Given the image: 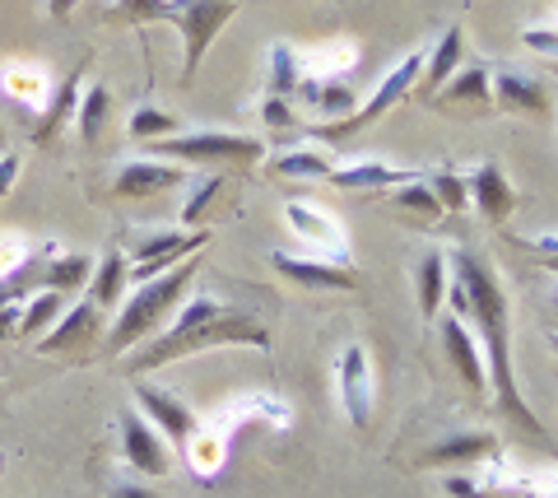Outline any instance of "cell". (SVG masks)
Here are the masks:
<instances>
[{
  "label": "cell",
  "mask_w": 558,
  "mask_h": 498,
  "mask_svg": "<svg viewBox=\"0 0 558 498\" xmlns=\"http://www.w3.org/2000/svg\"><path fill=\"white\" fill-rule=\"evenodd\" d=\"M447 303H451V317L461 321H475L480 336H484V368H488V387H494V401L498 410L508 415L521 434L539 438L549 448V434L539 428V420L531 415V405L521 401L517 391V373H512V313H508V294L502 284L494 280L484 256L475 252H457V280L447 289Z\"/></svg>",
  "instance_id": "1"
},
{
  "label": "cell",
  "mask_w": 558,
  "mask_h": 498,
  "mask_svg": "<svg viewBox=\"0 0 558 498\" xmlns=\"http://www.w3.org/2000/svg\"><path fill=\"white\" fill-rule=\"evenodd\" d=\"M219 345H252V350H270V331L266 321H256L252 313L242 307H229L209 294H196L178 303V321L168 326L163 336H154L145 350L131 354V373H149V368H163V364H178L186 354H201V350H219Z\"/></svg>",
  "instance_id": "2"
},
{
  "label": "cell",
  "mask_w": 558,
  "mask_h": 498,
  "mask_svg": "<svg viewBox=\"0 0 558 498\" xmlns=\"http://www.w3.org/2000/svg\"><path fill=\"white\" fill-rule=\"evenodd\" d=\"M196 270H201V252L196 256H186L182 266H172L168 275H159V280H149V284H135V294L121 303V313L112 321V331L102 336V354H121V350H131L140 345L154 326H163L168 313H178V303L186 299V289L196 284Z\"/></svg>",
  "instance_id": "3"
},
{
  "label": "cell",
  "mask_w": 558,
  "mask_h": 498,
  "mask_svg": "<svg viewBox=\"0 0 558 498\" xmlns=\"http://www.w3.org/2000/svg\"><path fill=\"white\" fill-rule=\"evenodd\" d=\"M418 75H424V51H405L387 75H381L373 84V94L368 102H363L359 112H349L340 117V122H326V126H312V141H344V135H359V131H368L373 122H381L400 98H410L418 89Z\"/></svg>",
  "instance_id": "4"
},
{
  "label": "cell",
  "mask_w": 558,
  "mask_h": 498,
  "mask_svg": "<svg viewBox=\"0 0 558 498\" xmlns=\"http://www.w3.org/2000/svg\"><path fill=\"white\" fill-rule=\"evenodd\" d=\"M159 159L178 163H260L266 145L256 135H229V131H196V135H163L149 145Z\"/></svg>",
  "instance_id": "5"
},
{
  "label": "cell",
  "mask_w": 558,
  "mask_h": 498,
  "mask_svg": "<svg viewBox=\"0 0 558 498\" xmlns=\"http://www.w3.org/2000/svg\"><path fill=\"white\" fill-rule=\"evenodd\" d=\"M209 243V229H163V233H149L131 247V262H126V280L131 284H149L168 275L172 266H182L186 256H196Z\"/></svg>",
  "instance_id": "6"
},
{
  "label": "cell",
  "mask_w": 558,
  "mask_h": 498,
  "mask_svg": "<svg viewBox=\"0 0 558 498\" xmlns=\"http://www.w3.org/2000/svg\"><path fill=\"white\" fill-rule=\"evenodd\" d=\"M238 14V0H182V14H178V28L182 33V84L196 80L205 51L215 47V38L223 33V24H229Z\"/></svg>",
  "instance_id": "7"
},
{
  "label": "cell",
  "mask_w": 558,
  "mask_h": 498,
  "mask_svg": "<svg viewBox=\"0 0 558 498\" xmlns=\"http://www.w3.org/2000/svg\"><path fill=\"white\" fill-rule=\"evenodd\" d=\"M336 387H340V405L354 428H368L373 420V373H368V350L359 345H344L336 359Z\"/></svg>",
  "instance_id": "8"
},
{
  "label": "cell",
  "mask_w": 558,
  "mask_h": 498,
  "mask_svg": "<svg viewBox=\"0 0 558 498\" xmlns=\"http://www.w3.org/2000/svg\"><path fill=\"white\" fill-rule=\"evenodd\" d=\"M102 340V313L94 299H80L70 303L65 313L57 317V326H51L47 336H38V350L43 354H57V350H94Z\"/></svg>",
  "instance_id": "9"
},
{
  "label": "cell",
  "mask_w": 558,
  "mask_h": 498,
  "mask_svg": "<svg viewBox=\"0 0 558 498\" xmlns=\"http://www.w3.org/2000/svg\"><path fill=\"white\" fill-rule=\"evenodd\" d=\"M121 452H126L131 471H140V475H168V466H172L168 442L154 434V424L145 415H135V410L121 415Z\"/></svg>",
  "instance_id": "10"
},
{
  "label": "cell",
  "mask_w": 558,
  "mask_h": 498,
  "mask_svg": "<svg viewBox=\"0 0 558 498\" xmlns=\"http://www.w3.org/2000/svg\"><path fill=\"white\" fill-rule=\"evenodd\" d=\"M182 168L178 163H159V159H131L117 168L112 178V192L121 201H149V196H163L172 186H182Z\"/></svg>",
  "instance_id": "11"
},
{
  "label": "cell",
  "mask_w": 558,
  "mask_h": 498,
  "mask_svg": "<svg viewBox=\"0 0 558 498\" xmlns=\"http://www.w3.org/2000/svg\"><path fill=\"white\" fill-rule=\"evenodd\" d=\"M135 401H140V415H145L149 424H159L168 442H178V448H186L191 438L201 434V420L191 415V405L178 401V397H168V391L159 387H135Z\"/></svg>",
  "instance_id": "12"
},
{
  "label": "cell",
  "mask_w": 558,
  "mask_h": 498,
  "mask_svg": "<svg viewBox=\"0 0 558 498\" xmlns=\"http://www.w3.org/2000/svg\"><path fill=\"white\" fill-rule=\"evenodd\" d=\"M488 98L498 102L502 112H549V94L545 84L526 71H512V65H502V71H488Z\"/></svg>",
  "instance_id": "13"
},
{
  "label": "cell",
  "mask_w": 558,
  "mask_h": 498,
  "mask_svg": "<svg viewBox=\"0 0 558 498\" xmlns=\"http://www.w3.org/2000/svg\"><path fill=\"white\" fill-rule=\"evenodd\" d=\"M470 201L480 205V215L488 219V224H508L512 210H517V192H512V182L502 178L498 163L475 168V178H470Z\"/></svg>",
  "instance_id": "14"
},
{
  "label": "cell",
  "mask_w": 558,
  "mask_h": 498,
  "mask_svg": "<svg viewBox=\"0 0 558 498\" xmlns=\"http://www.w3.org/2000/svg\"><path fill=\"white\" fill-rule=\"evenodd\" d=\"M442 345L451 354V364H457V373L465 377L470 391H484L488 387V368H484V350L475 345V336H470V326L461 317H442Z\"/></svg>",
  "instance_id": "15"
},
{
  "label": "cell",
  "mask_w": 558,
  "mask_h": 498,
  "mask_svg": "<svg viewBox=\"0 0 558 498\" xmlns=\"http://www.w3.org/2000/svg\"><path fill=\"white\" fill-rule=\"evenodd\" d=\"M284 224L299 233V238H307V243L336 252V262L344 266V229L326 210H317V205H307V201H289L284 205Z\"/></svg>",
  "instance_id": "16"
},
{
  "label": "cell",
  "mask_w": 558,
  "mask_h": 498,
  "mask_svg": "<svg viewBox=\"0 0 558 498\" xmlns=\"http://www.w3.org/2000/svg\"><path fill=\"white\" fill-rule=\"evenodd\" d=\"M84 71H89V61H80V65H70V75L51 89L47 98V108L38 117V131H33V145H51V135H57L65 122H70V112L80 108V94H84Z\"/></svg>",
  "instance_id": "17"
},
{
  "label": "cell",
  "mask_w": 558,
  "mask_h": 498,
  "mask_svg": "<svg viewBox=\"0 0 558 498\" xmlns=\"http://www.w3.org/2000/svg\"><path fill=\"white\" fill-rule=\"evenodd\" d=\"M270 266L284 280L303 284V289H354L349 266H330V262H312V256H289V252H270Z\"/></svg>",
  "instance_id": "18"
},
{
  "label": "cell",
  "mask_w": 558,
  "mask_h": 498,
  "mask_svg": "<svg viewBox=\"0 0 558 498\" xmlns=\"http://www.w3.org/2000/svg\"><path fill=\"white\" fill-rule=\"evenodd\" d=\"M418 173L410 168H396V163H377V159H354L330 173V182L344 186V192H391V186H405L414 182Z\"/></svg>",
  "instance_id": "19"
},
{
  "label": "cell",
  "mask_w": 558,
  "mask_h": 498,
  "mask_svg": "<svg viewBox=\"0 0 558 498\" xmlns=\"http://www.w3.org/2000/svg\"><path fill=\"white\" fill-rule=\"evenodd\" d=\"M461 65H465V33H461V24H451V28H442L438 47H433L428 71L418 75V94H424V98H438V89L461 71Z\"/></svg>",
  "instance_id": "20"
},
{
  "label": "cell",
  "mask_w": 558,
  "mask_h": 498,
  "mask_svg": "<svg viewBox=\"0 0 558 498\" xmlns=\"http://www.w3.org/2000/svg\"><path fill=\"white\" fill-rule=\"evenodd\" d=\"M494 452H498L494 434H451L442 442H433L424 461L428 466H475V461H488Z\"/></svg>",
  "instance_id": "21"
},
{
  "label": "cell",
  "mask_w": 558,
  "mask_h": 498,
  "mask_svg": "<svg viewBox=\"0 0 558 498\" xmlns=\"http://www.w3.org/2000/svg\"><path fill=\"white\" fill-rule=\"evenodd\" d=\"M293 98L307 102L312 112H322L326 122H340V117L354 112V89H349L344 80H312V75H303Z\"/></svg>",
  "instance_id": "22"
},
{
  "label": "cell",
  "mask_w": 558,
  "mask_h": 498,
  "mask_svg": "<svg viewBox=\"0 0 558 498\" xmlns=\"http://www.w3.org/2000/svg\"><path fill=\"white\" fill-rule=\"evenodd\" d=\"M414 299H418V313H424V321L438 317V307L447 299V262H442L438 247H428L414 262Z\"/></svg>",
  "instance_id": "23"
},
{
  "label": "cell",
  "mask_w": 558,
  "mask_h": 498,
  "mask_svg": "<svg viewBox=\"0 0 558 498\" xmlns=\"http://www.w3.org/2000/svg\"><path fill=\"white\" fill-rule=\"evenodd\" d=\"M126 284H131L126 280V256H121L117 247H108L102 252V262L94 266L89 284H84V299H94L98 307H117V299H121V289Z\"/></svg>",
  "instance_id": "24"
},
{
  "label": "cell",
  "mask_w": 558,
  "mask_h": 498,
  "mask_svg": "<svg viewBox=\"0 0 558 498\" xmlns=\"http://www.w3.org/2000/svg\"><path fill=\"white\" fill-rule=\"evenodd\" d=\"M65 294H57V289H38V294H28L20 303V336H47L51 326H57V317L65 313Z\"/></svg>",
  "instance_id": "25"
},
{
  "label": "cell",
  "mask_w": 558,
  "mask_h": 498,
  "mask_svg": "<svg viewBox=\"0 0 558 498\" xmlns=\"http://www.w3.org/2000/svg\"><path fill=\"white\" fill-rule=\"evenodd\" d=\"M178 14H182V0H112L108 20L145 28V24H178Z\"/></svg>",
  "instance_id": "26"
},
{
  "label": "cell",
  "mask_w": 558,
  "mask_h": 498,
  "mask_svg": "<svg viewBox=\"0 0 558 498\" xmlns=\"http://www.w3.org/2000/svg\"><path fill=\"white\" fill-rule=\"evenodd\" d=\"M299 80H303L299 51H293L289 42H275L270 47V65H266V98H293L299 94Z\"/></svg>",
  "instance_id": "27"
},
{
  "label": "cell",
  "mask_w": 558,
  "mask_h": 498,
  "mask_svg": "<svg viewBox=\"0 0 558 498\" xmlns=\"http://www.w3.org/2000/svg\"><path fill=\"white\" fill-rule=\"evenodd\" d=\"M89 275H94V266H89V256H80V252H70V256H51L47 262V270H43V289H57V294H75V289H84L89 284Z\"/></svg>",
  "instance_id": "28"
},
{
  "label": "cell",
  "mask_w": 558,
  "mask_h": 498,
  "mask_svg": "<svg viewBox=\"0 0 558 498\" xmlns=\"http://www.w3.org/2000/svg\"><path fill=\"white\" fill-rule=\"evenodd\" d=\"M108 108H112V94L108 84H89V89L80 94V112H75V126H80V141L94 145L102 126H108Z\"/></svg>",
  "instance_id": "29"
},
{
  "label": "cell",
  "mask_w": 558,
  "mask_h": 498,
  "mask_svg": "<svg viewBox=\"0 0 558 498\" xmlns=\"http://www.w3.org/2000/svg\"><path fill=\"white\" fill-rule=\"evenodd\" d=\"M5 89L20 98V102H33V108H47V98H51V80L43 65H33V61H20V65H10L5 71Z\"/></svg>",
  "instance_id": "30"
},
{
  "label": "cell",
  "mask_w": 558,
  "mask_h": 498,
  "mask_svg": "<svg viewBox=\"0 0 558 498\" xmlns=\"http://www.w3.org/2000/svg\"><path fill=\"white\" fill-rule=\"evenodd\" d=\"M391 205L400 215H410V219H418V224H438L442 219V205H438V196L428 192V182H424V173H418L414 182H405L400 192L391 196Z\"/></svg>",
  "instance_id": "31"
},
{
  "label": "cell",
  "mask_w": 558,
  "mask_h": 498,
  "mask_svg": "<svg viewBox=\"0 0 558 498\" xmlns=\"http://www.w3.org/2000/svg\"><path fill=\"white\" fill-rule=\"evenodd\" d=\"M488 98V65H461L433 102H484Z\"/></svg>",
  "instance_id": "32"
},
{
  "label": "cell",
  "mask_w": 558,
  "mask_h": 498,
  "mask_svg": "<svg viewBox=\"0 0 558 498\" xmlns=\"http://www.w3.org/2000/svg\"><path fill=\"white\" fill-rule=\"evenodd\" d=\"M275 173L279 178H326L330 182L336 163H330L326 154H317V149H289V154H279L275 159Z\"/></svg>",
  "instance_id": "33"
},
{
  "label": "cell",
  "mask_w": 558,
  "mask_h": 498,
  "mask_svg": "<svg viewBox=\"0 0 558 498\" xmlns=\"http://www.w3.org/2000/svg\"><path fill=\"white\" fill-rule=\"evenodd\" d=\"M131 135L135 141H145V145H154V141H163V135H178V117L145 102V108L131 112Z\"/></svg>",
  "instance_id": "34"
},
{
  "label": "cell",
  "mask_w": 558,
  "mask_h": 498,
  "mask_svg": "<svg viewBox=\"0 0 558 498\" xmlns=\"http://www.w3.org/2000/svg\"><path fill=\"white\" fill-rule=\"evenodd\" d=\"M424 182H428V192L438 196L442 215H447V210H465V205H470V201H465V196H470V186H465L457 173H433V178L424 173Z\"/></svg>",
  "instance_id": "35"
},
{
  "label": "cell",
  "mask_w": 558,
  "mask_h": 498,
  "mask_svg": "<svg viewBox=\"0 0 558 498\" xmlns=\"http://www.w3.org/2000/svg\"><path fill=\"white\" fill-rule=\"evenodd\" d=\"M326 57L312 61V80H340V71L359 61V47H322Z\"/></svg>",
  "instance_id": "36"
},
{
  "label": "cell",
  "mask_w": 558,
  "mask_h": 498,
  "mask_svg": "<svg viewBox=\"0 0 558 498\" xmlns=\"http://www.w3.org/2000/svg\"><path fill=\"white\" fill-rule=\"evenodd\" d=\"M219 192V178H205L201 186H196V196L186 201V210H182V229H201V215H205V205H209V196Z\"/></svg>",
  "instance_id": "37"
},
{
  "label": "cell",
  "mask_w": 558,
  "mask_h": 498,
  "mask_svg": "<svg viewBox=\"0 0 558 498\" xmlns=\"http://www.w3.org/2000/svg\"><path fill=\"white\" fill-rule=\"evenodd\" d=\"M260 117H266V126L275 131H293L299 122H293V112H289V98H266L260 102Z\"/></svg>",
  "instance_id": "38"
},
{
  "label": "cell",
  "mask_w": 558,
  "mask_h": 498,
  "mask_svg": "<svg viewBox=\"0 0 558 498\" xmlns=\"http://www.w3.org/2000/svg\"><path fill=\"white\" fill-rule=\"evenodd\" d=\"M24 262H28L24 238H5V233H0V275H10L14 266H24Z\"/></svg>",
  "instance_id": "39"
},
{
  "label": "cell",
  "mask_w": 558,
  "mask_h": 498,
  "mask_svg": "<svg viewBox=\"0 0 558 498\" xmlns=\"http://www.w3.org/2000/svg\"><path fill=\"white\" fill-rule=\"evenodd\" d=\"M521 42L535 47V51H554L558 57V28H526L521 33Z\"/></svg>",
  "instance_id": "40"
},
{
  "label": "cell",
  "mask_w": 558,
  "mask_h": 498,
  "mask_svg": "<svg viewBox=\"0 0 558 498\" xmlns=\"http://www.w3.org/2000/svg\"><path fill=\"white\" fill-rule=\"evenodd\" d=\"M14 178H20V154H0V205H5Z\"/></svg>",
  "instance_id": "41"
},
{
  "label": "cell",
  "mask_w": 558,
  "mask_h": 498,
  "mask_svg": "<svg viewBox=\"0 0 558 498\" xmlns=\"http://www.w3.org/2000/svg\"><path fill=\"white\" fill-rule=\"evenodd\" d=\"M20 336V303H10V307H0V345L5 340Z\"/></svg>",
  "instance_id": "42"
},
{
  "label": "cell",
  "mask_w": 558,
  "mask_h": 498,
  "mask_svg": "<svg viewBox=\"0 0 558 498\" xmlns=\"http://www.w3.org/2000/svg\"><path fill=\"white\" fill-rule=\"evenodd\" d=\"M447 494H451V498H480V485H475V479L451 475V479H447Z\"/></svg>",
  "instance_id": "43"
},
{
  "label": "cell",
  "mask_w": 558,
  "mask_h": 498,
  "mask_svg": "<svg viewBox=\"0 0 558 498\" xmlns=\"http://www.w3.org/2000/svg\"><path fill=\"white\" fill-rule=\"evenodd\" d=\"M108 498H159L154 489H145V485H117Z\"/></svg>",
  "instance_id": "44"
},
{
  "label": "cell",
  "mask_w": 558,
  "mask_h": 498,
  "mask_svg": "<svg viewBox=\"0 0 558 498\" xmlns=\"http://www.w3.org/2000/svg\"><path fill=\"white\" fill-rule=\"evenodd\" d=\"M70 5H75V0H51V14H61V20H65Z\"/></svg>",
  "instance_id": "45"
},
{
  "label": "cell",
  "mask_w": 558,
  "mask_h": 498,
  "mask_svg": "<svg viewBox=\"0 0 558 498\" xmlns=\"http://www.w3.org/2000/svg\"><path fill=\"white\" fill-rule=\"evenodd\" d=\"M549 345H554V350H558V336H549Z\"/></svg>",
  "instance_id": "46"
},
{
  "label": "cell",
  "mask_w": 558,
  "mask_h": 498,
  "mask_svg": "<svg viewBox=\"0 0 558 498\" xmlns=\"http://www.w3.org/2000/svg\"><path fill=\"white\" fill-rule=\"evenodd\" d=\"M0 145H5V126H0Z\"/></svg>",
  "instance_id": "47"
},
{
  "label": "cell",
  "mask_w": 558,
  "mask_h": 498,
  "mask_svg": "<svg viewBox=\"0 0 558 498\" xmlns=\"http://www.w3.org/2000/svg\"><path fill=\"white\" fill-rule=\"evenodd\" d=\"M554 494H558V479H554Z\"/></svg>",
  "instance_id": "48"
}]
</instances>
